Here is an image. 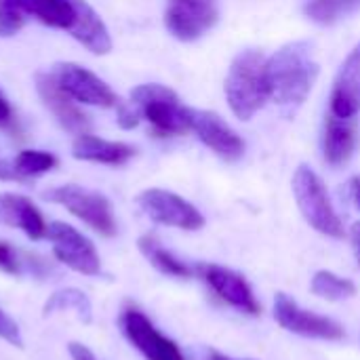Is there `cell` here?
Returning a JSON list of instances; mask_svg holds the SVG:
<instances>
[{
    "mask_svg": "<svg viewBox=\"0 0 360 360\" xmlns=\"http://www.w3.org/2000/svg\"><path fill=\"white\" fill-rule=\"evenodd\" d=\"M13 4L25 17L68 32L95 55H105L112 49L108 25L86 0H13Z\"/></svg>",
    "mask_w": 360,
    "mask_h": 360,
    "instance_id": "obj_1",
    "label": "cell"
},
{
    "mask_svg": "<svg viewBox=\"0 0 360 360\" xmlns=\"http://www.w3.org/2000/svg\"><path fill=\"white\" fill-rule=\"evenodd\" d=\"M270 97L285 110L300 108L314 86L319 76V61L308 42H289L278 49L268 61Z\"/></svg>",
    "mask_w": 360,
    "mask_h": 360,
    "instance_id": "obj_2",
    "label": "cell"
},
{
    "mask_svg": "<svg viewBox=\"0 0 360 360\" xmlns=\"http://www.w3.org/2000/svg\"><path fill=\"white\" fill-rule=\"evenodd\" d=\"M266 57L259 51H243L234 57L226 76V97L240 120H249L270 97Z\"/></svg>",
    "mask_w": 360,
    "mask_h": 360,
    "instance_id": "obj_3",
    "label": "cell"
},
{
    "mask_svg": "<svg viewBox=\"0 0 360 360\" xmlns=\"http://www.w3.org/2000/svg\"><path fill=\"white\" fill-rule=\"evenodd\" d=\"M131 103L158 137H175L192 131V110L186 108L177 93L165 84L150 82L135 86L131 91Z\"/></svg>",
    "mask_w": 360,
    "mask_h": 360,
    "instance_id": "obj_4",
    "label": "cell"
},
{
    "mask_svg": "<svg viewBox=\"0 0 360 360\" xmlns=\"http://www.w3.org/2000/svg\"><path fill=\"white\" fill-rule=\"evenodd\" d=\"M293 194L304 219L329 238H344V224L335 213L323 179L310 167L302 165L293 173Z\"/></svg>",
    "mask_w": 360,
    "mask_h": 360,
    "instance_id": "obj_5",
    "label": "cell"
},
{
    "mask_svg": "<svg viewBox=\"0 0 360 360\" xmlns=\"http://www.w3.org/2000/svg\"><path fill=\"white\" fill-rule=\"evenodd\" d=\"M44 198L63 207L65 211H70L74 217L84 221L91 230H95L101 236L110 238L118 230L112 202L95 190L74 186V184H65V186H57V188L46 190Z\"/></svg>",
    "mask_w": 360,
    "mask_h": 360,
    "instance_id": "obj_6",
    "label": "cell"
},
{
    "mask_svg": "<svg viewBox=\"0 0 360 360\" xmlns=\"http://www.w3.org/2000/svg\"><path fill=\"white\" fill-rule=\"evenodd\" d=\"M118 325L127 342L146 360H186L179 346L162 335L139 308L124 306Z\"/></svg>",
    "mask_w": 360,
    "mask_h": 360,
    "instance_id": "obj_7",
    "label": "cell"
},
{
    "mask_svg": "<svg viewBox=\"0 0 360 360\" xmlns=\"http://www.w3.org/2000/svg\"><path fill=\"white\" fill-rule=\"evenodd\" d=\"M274 319L285 331L295 333L300 338L323 340V342H340V340L346 338V331L338 321L302 308L287 293H276V297H274Z\"/></svg>",
    "mask_w": 360,
    "mask_h": 360,
    "instance_id": "obj_8",
    "label": "cell"
},
{
    "mask_svg": "<svg viewBox=\"0 0 360 360\" xmlns=\"http://www.w3.org/2000/svg\"><path fill=\"white\" fill-rule=\"evenodd\" d=\"M46 238L53 245V255L57 257V262H61L70 270L84 276L101 274V259L95 245L74 226L53 221L46 228Z\"/></svg>",
    "mask_w": 360,
    "mask_h": 360,
    "instance_id": "obj_9",
    "label": "cell"
},
{
    "mask_svg": "<svg viewBox=\"0 0 360 360\" xmlns=\"http://www.w3.org/2000/svg\"><path fill=\"white\" fill-rule=\"evenodd\" d=\"M137 205L154 224L160 226L179 228L186 232H194L205 226L202 213L192 202L169 190H160V188L143 190L137 196Z\"/></svg>",
    "mask_w": 360,
    "mask_h": 360,
    "instance_id": "obj_10",
    "label": "cell"
},
{
    "mask_svg": "<svg viewBox=\"0 0 360 360\" xmlns=\"http://www.w3.org/2000/svg\"><path fill=\"white\" fill-rule=\"evenodd\" d=\"M51 74L55 76L57 84L76 101L84 105H97V108H118L120 99L118 95L91 70L72 63L61 61L55 63Z\"/></svg>",
    "mask_w": 360,
    "mask_h": 360,
    "instance_id": "obj_11",
    "label": "cell"
},
{
    "mask_svg": "<svg viewBox=\"0 0 360 360\" xmlns=\"http://www.w3.org/2000/svg\"><path fill=\"white\" fill-rule=\"evenodd\" d=\"M196 276L230 308L249 316L262 312V306L243 274L217 264H196Z\"/></svg>",
    "mask_w": 360,
    "mask_h": 360,
    "instance_id": "obj_12",
    "label": "cell"
},
{
    "mask_svg": "<svg viewBox=\"0 0 360 360\" xmlns=\"http://www.w3.org/2000/svg\"><path fill=\"white\" fill-rule=\"evenodd\" d=\"M217 21L215 0H167L165 25L167 30L184 42L200 38Z\"/></svg>",
    "mask_w": 360,
    "mask_h": 360,
    "instance_id": "obj_13",
    "label": "cell"
},
{
    "mask_svg": "<svg viewBox=\"0 0 360 360\" xmlns=\"http://www.w3.org/2000/svg\"><path fill=\"white\" fill-rule=\"evenodd\" d=\"M34 80L44 108L53 114V118L59 122L61 129H65L76 137L91 131V120L84 114V110L78 108V103L57 84L51 72H38Z\"/></svg>",
    "mask_w": 360,
    "mask_h": 360,
    "instance_id": "obj_14",
    "label": "cell"
},
{
    "mask_svg": "<svg viewBox=\"0 0 360 360\" xmlns=\"http://www.w3.org/2000/svg\"><path fill=\"white\" fill-rule=\"evenodd\" d=\"M192 131L224 160H238L245 154V141L215 112L192 110Z\"/></svg>",
    "mask_w": 360,
    "mask_h": 360,
    "instance_id": "obj_15",
    "label": "cell"
},
{
    "mask_svg": "<svg viewBox=\"0 0 360 360\" xmlns=\"http://www.w3.org/2000/svg\"><path fill=\"white\" fill-rule=\"evenodd\" d=\"M360 112V44L342 63L333 91H331V114L340 118H354Z\"/></svg>",
    "mask_w": 360,
    "mask_h": 360,
    "instance_id": "obj_16",
    "label": "cell"
},
{
    "mask_svg": "<svg viewBox=\"0 0 360 360\" xmlns=\"http://www.w3.org/2000/svg\"><path fill=\"white\" fill-rule=\"evenodd\" d=\"M0 224L21 230L32 240L46 238V221L40 209L21 194L0 192Z\"/></svg>",
    "mask_w": 360,
    "mask_h": 360,
    "instance_id": "obj_17",
    "label": "cell"
},
{
    "mask_svg": "<svg viewBox=\"0 0 360 360\" xmlns=\"http://www.w3.org/2000/svg\"><path fill=\"white\" fill-rule=\"evenodd\" d=\"M135 154H137V148L131 143L101 139L91 133L78 135L72 143V156L76 160L97 162V165H108V167L127 165Z\"/></svg>",
    "mask_w": 360,
    "mask_h": 360,
    "instance_id": "obj_18",
    "label": "cell"
},
{
    "mask_svg": "<svg viewBox=\"0 0 360 360\" xmlns=\"http://www.w3.org/2000/svg\"><path fill=\"white\" fill-rule=\"evenodd\" d=\"M359 143V131L352 118L331 114L323 131V156L331 167H342L350 160Z\"/></svg>",
    "mask_w": 360,
    "mask_h": 360,
    "instance_id": "obj_19",
    "label": "cell"
},
{
    "mask_svg": "<svg viewBox=\"0 0 360 360\" xmlns=\"http://www.w3.org/2000/svg\"><path fill=\"white\" fill-rule=\"evenodd\" d=\"M137 247L141 251V255L150 262L152 268H156L160 274L171 276V278H192L196 276V266H190L186 262H181L177 255H173L169 249H165L160 245V240H156L152 234H146L137 240Z\"/></svg>",
    "mask_w": 360,
    "mask_h": 360,
    "instance_id": "obj_20",
    "label": "cell"
},
{
    "mask_svg": "<svg viewBox=\"0 0 360 360\" xmlns=\"http://www.w3.org/2000/svg\"><path fill=\"white\" fill-rule=\"evenodd\" d=\"M57 156L44 150H21L11 162V175L15 181H23V179H32L38 175H44L49 171H53L57 167Z\"/></svg>",
    "mask_w": 360,
    "mask_h": 360,
    "instance_id": "obj_21",
    "label": "cell"
},
{
    "mask_svg": "<svg viewBox=\"0 0 360 360\" xmlns=\"http://www.w3.org/2000/svg\"><path fill=\"white\" fill-rule=\"evenodd\" d=\"M63 310H72L82 323H91V321H93V306H91V300H89L86 293L80 291V289L70 287V289L55 291V293L44 302L42 314L49 316V314L63 312Z\"/></svg>",
    "mask_w": 360,
    "mask_h": 360,
    "instance_id": "obj_22",
    "label": "cell"
},
{
    "mask_svg": "<svg viewBox=\"0 0 360 360\" xmlns=\"http://www.w3.org/2000/svg\"><path fill=\"white\" fill-rule=\"evenodd\" d=\"M310 291L327 302H344L356 295V285L354 281L340 276L331 270H319L310 281Z\"/></svg>",
    "mask_w": 360,
    "mask_h": 360,
    "instance_id": "obj_23",
    "label": "cell"
},
{
    "mask_svg": "<svg viewBox=\"0 0 360 360\" xmlns=\"http://www.w3.org/2000/svg\"><path fill=\"white\" fill-rule=\"evenodd\" d=\"M360 6V0H310L306 4V15L316 23H333Z\"/></svg>",
    "mask_w": 360,
    "mask_h": 360,
    "instance_id": "obj_24",
    "label": "cell"
},
{
    "mask_svg": "<svg viewBox=\"0 0 360 360\" xmlns=\"http://www.w3.org/2000/svg\"><path fill=\"white\" fill-rule=\"evenodd\" d=\"M25 23V15L13 4V0H0V36L17 34Z\"/></svg>",
    "mask_w": 360,
    "mask_h": 360,
    "instance_id": "obj_25",
    "label": "cell"
},
{
    "mask_svg": "<svg viewBox=\"0 0 360 360\" xmlns=\"http://www.w3.org/2000/svg\"><path fill=\"white\" fill-rule=\"evenodd\" d=\"M25 257L27 255H21L11 243L6 240H0V270L4 274H11V276H21L25 270Z\"/></svg>",
    "mask_w": 360,
    "mask_h": 360,
    "instance_id": "obj_26",
    "label": "cell"
},
{
    "mask_svg": "<svg viewBox=\"0 0 360 360\" xmlns=\"http://www.w3.org/2000/svg\"><path fill=\"white\" fill-rule=\"evenodd\" d=\"M0 338L15 348H23V338H21L17 323L13 319H8L2 310H0Z\"/></svg>",
    "mask_w": 360,
    "mask_h": 360,
    "instance_id": "obj_27",
    "label": "cell"
},
{
    "mask_svg": "<svg viewBox=\"0 0 360 360\" xmlns=\"http://www.w3.org/2000/svg\"><path fill=\"white\" fill-rule=\"evenodd\" d=\"M118 110V116H116V120H118V127L120 129H124V131H131V129H135L137 124H139V120H141V114H139V110L129 101V103H124V101H120V105L116 108Z\"/></svg>",
    "mask_w": 360,
    "mask_h": 360,
    "instance_id": "obj_28",
    "label": "cell"
},
{
    "mask_svg": "<svg viewBox=\"0 0 360 360\" xmlns=\"http://www.w3.org/2000/svg\"><path fill=\"white\" fill-rule=\"evenodd\" d=\"M0 129L2 131H8V133H17V122H15V114H13V108L8 103V99L2 95L0 91Z\"/></svg>",
    "mask_w": 360,
    "mask_h": 360,
    "instance_id": "obj_29",
    "label": "cell"
},
{
    "mask_svg": "<svg viewBox=\"0 0 360 360\" xmlns=\"http://www.w3.org/2000/svg\"><path fill=\"white\" fill-rule=\"evenodd\" d=\"M68 350H70L72 360H97L95 359V354H93L86 346H82V344H78V342H72V344L68 346Z\"/></svg>",
    "mask_w": 360,
    "mask_h": 360,
    "instance_id": "obj_30",
    "label": "cell"
},
{
    "mask_svg": "<svg viewBox=\"0 0 360 360\" xmlns=\"http://www.w3.org/2000/svg\"><path fill=\"white\" fill-rule=\"evenodd\" d=\"M348 196L354 202V207L360 209V177H352L348 181Z\"/></svg>",
    "mask_w": 360,
    "mask_h": 360,
    "instance_id": "obj_31",
    "label": "cell"
},
{
    "mask_svg": "<svg viewBox=\"0 0 360 360\" xmlns=\"http://www.w3.org/2000/svg\"><path fill=\"white\" fill-rule=\"evenodd\" d=\"M350 240H352V249L356 253L360 262V221H354L352 228H350Z\"/></svg>",
    "mask_w": 360,
    "mask_h": 360,
    "instance_id": "obj_32",
    "label": "cell"
},
{
    "mask_svg": "<svg viewBox=\"0 0 360 360\" xmlns=\"http://www.w3.org/2000/svg\"><path fill=\"white\" fill-rule=\"evenodd\" d=\"M0 179H13L11 167H8V162H4V160H0Z\"/></svg>",
    "mask_w": 360,
    "mask_h": 360,
    "instance_id": "obj_33",
    "label": "cell"
},
{
    "mask_svg": "<svg viewBox=\"0 0 360 360\" xmlns=\"http://www.w3.org/2000/svg\"><path fill=\"white\" fill-rule=\"evenodd\" d=\"M207 360H234V359H230V356H226V354H221V352H217V350H207Z\"/></svg>",
    "mask_w": 360,
    "mask_h": 360,
    "instance_id": "obj_34",
    "label": "cell"
},
{
    "mask_svg": "<svg viewBox=\"0 0 360 360\" xmlns=\"http://www.w3.org/2000/svg\"><path fill=\"white\" fill-rule=\"evenodd\" d=\"M243 360H257V359H243Z\"/></svg>",
    "mask_w": 360,
    "mask_h": 360,
    "instance_id": "obj_35",
    "label": "cell"
}]
</instances>
